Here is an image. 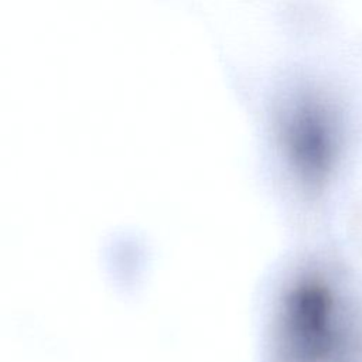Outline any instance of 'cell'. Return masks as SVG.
Wrapping results in <instances>:
<instances>
[{
  "instance_id": "cell-1",
  "label": "cell",
  "mask_w": 362,
  "mask_h": 362,
  "mask_svg": "<svg viewBox=\"0 0 362 362\" xmlns=\"http://www.w3.org/2000/svg\"><path fill=\"white\" fill-rule=\"evenodd\" d=\"M281 334L288 362H338L345 337L332 293L318 281L293 290Z\"/></svg>"
},
{
  "instance_id": "cell-2",
  "label": "cell",
  "mask_w": 362,
  "mask_h": 362,
  "mask_svg": "<svg viewBox=\"0 0 362 362\" xmlns=\"http://www.w3.org/2000/svg\"><path fill=\"white\" fill-rule=\"evenodd\" d=\"M284 139L290 156L303 177L320 181L332 160L335 126L327 105L313 95H303L284 117Z\"/></svg>"
}]
</instances>
